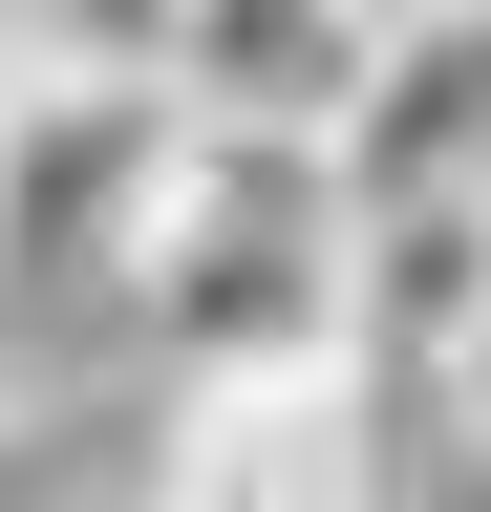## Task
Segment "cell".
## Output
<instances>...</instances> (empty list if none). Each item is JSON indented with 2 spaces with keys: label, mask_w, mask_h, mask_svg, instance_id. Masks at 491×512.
<instances>
[{
  "label": "cell",
  "mask_w": 491,
  "mask_h": 512,
  "mask_svg": "<svg viewBox=\"0 0 491 512\" xmlns=\"http://www.w3.org/2000/svg\"><path fill=\"white\" fill-rule=\"evenodd\" d=\"M0 406H22V384H0Z\"/></svg>",
  "instance_id": "9"
},
{
  "label": "cell",
  "mask_w": 491,
  "mask_h": 512,
  "mask_svg": "<svg viewBox=\"0 0 491 512\" xmlns=\"http://www.w3.org/2000/svg\"><path fill=\"white\" fill-rule=\"evenodd\" d=\"M171 192V86H86V64H0V299L129 278Z\"/></svg>",
  "instance_id": "3"
},
{
  "label": "cell",
  "mask_w": 491,
  "mask_h": 512,
  "mask_svg": "<svg viewBox=\"0 0 491 512\" xmlns=\"http://www.w3.org/2000/svg\"><path fill=\"white\" fill-rule=\"evenodd\" d=\"M491 342V214H342V384L427 406Z\"/></svg>",
  "instance_id": "6"
},
{
  "label": "cell",
  "mask_w": 491,
  "mask_h": 512,
  "mask_svg": "<svg viewBox=\"0 0 491 512\" xmlns=\"http://www.w3.org/2000/svg\"><path fill=\"white\" fill-rule=\"evenodd\" d=\"M129 512H406V427L342 363H235L150 406V491Z\"/></svg>",
  "instance_id": "2"
},
{
  "label": "cell",
  "mask_w": 491,
  "mask_h": 512,
  "mask_svg": "<svg viewBox=\"0 0 491 512\" xmlns=\"http://www.w3.org/2000/svg\"><path fill=\"white\" fill-rule=\"evenodd\" d=\"M129 299L171 320V384L342 363V171L321 150H214V128H171V192L129 235Z\"/></svg>",
  "instance_id": "1"
},
{
  "label": "cell",
  "mask_w": 491,
  "mask_h": 512,
  "mask_svg": "<svg viewBox=\"0 0 491 512\" xmlns=\"http://www.w3.org/2000/svg\"><path fill=\"white\" fill-rule=\"evenodd\" d=\"M363 43H385L363 0H214L171 43V128H214V150H342Z\"/></svg>",
  "instance_id": "5"
},
{
  "label": "cell",
  "mask_w": 491,
  "mask_h": 512,
  "mask_svg": "<svg viewBox=\"0 0 491 512\" xmlns=\"http://www.w3.org/2000/svg\"><path fill=\"white\" fill-rule=\"evenodd\" d=\"M321 171H342V214H491V0H427L363 43Z\"/></svg>",
  "instance_id": "4"
},
{
  "label": "cell",
  "mask_w": 491,
  "mask_h": 512,
  "mask_svg": "<svg viewBox=\"0 0 491 512\" xmlns=\"http://www.w3.org/2000/svg\"><path fill=\"white\" fill-rule=\"evenodd\" d=\"M22 64H86V86H171V43L214 22V0H0Z\"/></svg>",
  "instance_id": "7"
},
{
  "label": "cell",
  "mask_w": 491,
  "mask_h": 512,
  "mask_svg": "<svg viewBox=\"0 0 491 512\" xmlns=\"http://www.w3.org/2000/svg\"><path fill=\"white\" fill-rule=\"evenodd\" d=\"M363 22H427V0H363Z\"/></svg>",
  "instance_id": "8"
}]
</instances>
